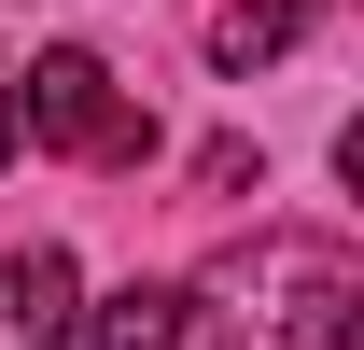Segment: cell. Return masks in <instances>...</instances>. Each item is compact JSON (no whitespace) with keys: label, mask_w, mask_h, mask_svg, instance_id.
I'll list each match as a JSON object with an SVG mask.
<instances>
[{"label":"cell","mask_w":364,"mask_h":350,"mask_svg":"<svg viewBox=\"0 0 364 350\" xmlns=\"http://www.w3.org/2000/svg\"><path fill=\"white\" fill-rule=\"evenodd\" d=\"M210 322L238 350H364V266H350V238L267 224L252 253L210 266Z\"/></svg>","instance_id":"obj_1"},{"label":"cell","mask_w":364,"mask_h":350,"mask_svg":"<svg viewBox=\"0 0 364 350\" xmlns=\"http://www.w3.org/2000/svg\"><path fill=\"white\" fill-rule=\"evenodd\" d=\"M14 127H28V140H56V154H85V169H140V154H154V112H140V98L112 85L85 43H56L43 70H28Z\"/></svg>","instance_id":"obj_2"},{"label":"cell","mask_w":364,"mask_h":350,"mask_svg":"<svg viewBox=\"0 0 364 350\" xmlns=\"http://www.w3.org/2000/svg\"><path fill=\"white\" fill-rule=\"evenodd\" d=\"M70 336H85V350H238L225 322H210V295H182V280H127V295H98Z\"/></svg>","instance_id":"obj_3"},{"label":"cell","mask_w":364,"mask_h":350,"mask_svg":"<svg viewBox=\"0 0 364 350\" xmlns=\"http://www.w3.org/2000/svg\"><path fill=\"white\" fill-rule=\"evenodd\" d=\"M70 322H85V280H70L56 238L0 253V350H70Z\"/></svg>","instance_id":"obj_4"},{"label":"cell","mask_w":364,"mask_h":350,"mask_svg":"<svg viewBox=\"0 0 364 350\" xmlns=\"http://www.w3.org/2000/svg\"><path fill=\"white\" fill-rule=\"evenodd\" d=\"M309 14L322 0H225V14H210V56H225V70H267V56H294Z\"/></svg>","instance_id":"obj_5"},{"label":"cell","mask_w":364,"mask_h":350,"mask_svg":"<svg viewBox=\"0 0 364 350\" xmlns=\"http://www.w3.org/2000/svg\"><path fill=\"white\" fill-rule=\"evenodd\" d=\"M14 140H28V127H14V70H0V169H14Z\"/></svg>","instance_id":"obj_6"}]
</instances>
